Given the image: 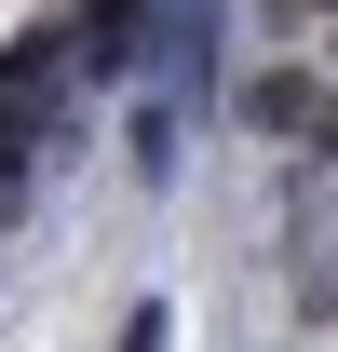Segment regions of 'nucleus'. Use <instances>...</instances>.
Returning <instances> with one entry per match:
<instances>
[{
  "label": "nucleus",
  "instance_id": "obj_6",
  "mask_svg": "<svg viewBox=\"0 0 338 352\" xmlns=\"http://www.w3.org/2000/svg\"><path fill=\"white\" fill-rule=\"evenodd\" d=\"M271 14H284V28H311V14H325V0H271Z\"/></svg>",
  "mask_w": 338,
  "mask_h": 352
},
{
  "label": "nucleus",
  "instance_id": "obj_1",
  "mask_svg": "<svg viewBox=\"0 0 338 352\" xmlns=\"http://www.w3.org/2000/svg\"><path fill=\"white\" fill-rule=\"evenodd\" d=\"M311 109H325V82H311V68H257V82H244V122H257V135H297Z\"/></svg>",
  "mask_w": 338,
  "mask_h": 352
},
{
  "label": "nucleus",
  "instance_id": "obj_4",
  "mask_svg": "<svg viewBox=\"0 0 338 352\" xmlns=\"http://www.w3.org/2000/svg\"><path fill=\"white\" fill-rule=\"evenodd\" d=\"M109 352H176V311H163V298H135V311H122V339H109Z\"/></svg>",
  "mask_w": 338,
  "mask_h": 352
},
{
  "label": "nucleus",
  "instance_id": "obj_5",
  "mask_svg": "<svg viewBox=\"0 0 338 352\" xmlns=\"http://www.w3.org/2000/svg\"><path fill=\"white\" fill-rule=\"evenodd\" d=\"M27 190V109H0V204Z\"/></svg>",
  "mask_w": 338,
  "mask_h": 352
},
{
  "label": "nucleus",
  "instance_id": "obj_3",
  "mask_svg": "<svg viewBox=\"0 0 338 352\" xmlns=\"http://www.w3.org/2000/svg\"><path fill=\"white\" fill-rule=\"evenodd\" d=\"M135 14H149V0H82V54L95 68H135Z\"/></svg>",
  "mask_w": 338,
  "mask_h": 352
},
{
  "label": "nucleus",
  "instance_id": "obj_2",
  "mask_svg": "<svg viewBox=\"0 0 338 352\" xmlns=\"http://www.w3.org/2000/svg\"><path fill=\"white\" fill-rule=\"evenodd\" d=\"M54 68H68V28H27V41L0 54V109H41V95H54Z\"/></svg>",
  "mask_w": 338,
  "mask_h": 352
}]
</instances>
